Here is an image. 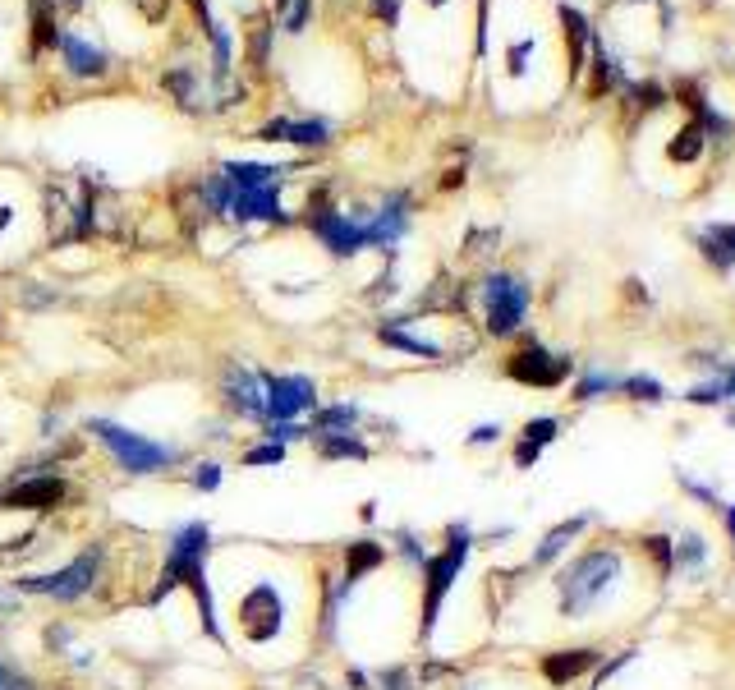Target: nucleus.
I'll use <instances>...</instances> for the list:
<instances>
[{
  "instance_id": "obj_1",
  "label": "nucleus",
  "mask_w": 735,
  "mask_h": 690,
  "mask_svg": "<svg viewBox=\"0 0 735 690\" xmlns=\"http://www.w3.org/2000/svg\"><path fill=\"white\" fill-rule=\"evenodd\" d=\"M616 580H621V552H612V547L583 552V557L556 580V589H561V612H565L570 621L588 616V612H593V607L616 589Z\"/></svg>"
},
{
  "instance_id": "obj_2",
  "label": "nucleus",
  "mask_w": 735,
  "mask_h": 690,
  "mask_svg": "<svg viewBox=\"0 0 735 690\" xmlns=\"http://www.w3.org/2000/svg\"><path fill=\"white\" fill-rule=\"evenodd\" d=\"M285 621H289V603L280 594L276 580H253L249 589H240L235 598V626L249 645L267 649L285 636Z\"/></svg>"
},
{
  "instance_id": "obj_3",
  "label": "nucleus",
  "mask_w": 735,
  "mask_h": 690,
  "mask_svg": "<svg viewBox=\"0 0 735 690\" xmlns=\"http://www.w3.org/2000/svg\"><path fill=\"white\" fill-rule=\"evenodd\" d=\"M88 433L115 456V465L124 474H157L166 465L180 460V447H166V442H152V438H142L115 419H88Z\"/></svg>"
},
{
  "instance_id": "obj_4",
  "label": "nucleus",
  "mask_w": 735,
  "mask_h": 690,
  "mask_svg": "<svg viewBox=\"0 0 735 690\" xmlns=\"http://www.w3.org/2000/svg\"><path fill=\"white\" fill-rule=\"evenodd\" d=\"M469 547H474L469 525H451V543L441 547L436 557H427V562H423V636H432V631H436V612H441V603H446V594H451L456 576L465 571V562H469Z\"/></svg>"
},
{
  "instance_id": "obj_5",
  "label": "nucleus",
  "mask_w": 735,
  "mask_h": 690,
  "mask_svg": "<svg viewBox=\"0 0 735 690\" xmlns=\"http://www.w3.org/2000/svg\"><path fill=\"white\" fill-rule=\"evenodd\" d=\"M97 576H102V557H97V552H79L69 567H60L51 576H19L15 589L19 594H46L55 603H74V598H83L97 585Z\"/></svg>"
},
{
  "instance_id": "obj_6",
  "label": "nucleus",
  "mask_w": 735,
  "mask_h": 690,
  "mask_svg": "<svg viewBox=\"0 0 735 690\" xmlns=\"http://www.w3.org/2000/svg\"><path fill=\"white\" fill-rule=\"evenodd\" d=\"M483 313H487V331L492 336H510L524 327V313H529V286L520 276H505V271H492L483 281Z\"/></svg>"
},
{
  "instance_id": "obj_7",
  "label": "nucleus",
  "mask_w": 735,
  "mask_h": 690,
  "mask_svg": "<svg viewBox=\"0 0 735 690\" xmlns=\"http://www.w3.org/2000/svg\"><path fill=\"white\" fill-rule=\"evenodd\" d=\"M262 391H267V424H294V414L318 409V387L304 373H262Z\"/></svg>"
},
{
  "instance_id": "obj_8",
  "label": "nucleus",
  "mask_w": 735,
  "mask_h": 690,
  "mask_svg": "<svg viewBox=\"0 0 735 690\" xmlns=\"http://www.w3.org/2000/svg\"><path fill=\"white\" fill-rule=\"evenodd\" d=\"M505 373H510L514 382H524V387H556V382L570 378V360L543 350V345H524L520 355H510Z\"/></svg>"
},
{
  "instance_id": "obj_9",
  "label": "nucleus",
  "mask_w": 735,
  "mask_h": 690,
  "mask_svg": "<svg viewBox=\"0 0 735 690\" xmlns=\"http://www.w3.org/2000/svg\"><path fill=\"white\" fill-rule=\"evenodd\" d=\"M313 235L336 253V258H354V253H363L368 249V231H363V222H354V217H345V212H336V207H318L313 212Z\"/></svg>"
},
{
  "instance_id": "obj_10",
  "label": "nucleus",
  "mask_w": 735,
  "mask_h": 690,
  "mask_svg": "<svg viewBox=\"0 0 735 690\" xmlns=\"http://www.w3.org/2000/svg\"><path fill=\"white\" fill-rule=\"evenodd\" d=\"M64 502V478L51 474H28L0 498V511H55Z\"/></svg>"
},
{
  "instance_id": "obj_11",
  "label": "nucleus",
  "mask_w": 735,
  "mask_h": 690,
  "mask_svg": "<svg viewBox=\"0 0 735 690\" xmlns=\"http://www.w3.org/2000/svg\"><path fill=\"white\" fill-rule=\"evenodd\" d=\"M220 387H226V400H230L235 414L267 424V391H262V373H253V369H244V364H230V369H226V382H220Z\"/></svg>"
},
{
  "instance_id": "obj_12",
  "label": "nucleus",
  "mask_w": 735,
  "mask_h": 690,
  "mask_svg": "<svg viewBox=\"0 0 735 690\" xmlns=\"http://www.w3.org/2000/svg\"><path fill=\"white\" fill-rule=\"evenodd\" d=\"M262 143H299V148H322L331 138L327 120H271L258 129Z\"/></svg>"
},
{
  "instance_id": "obj_13",
  "label": "nucleus",
  "mask_w": 735,
  "mask_h": 690,
  "mask_svg": "<svg viewBox=\"0 0 735 690\" xmlns=\"http://www.w3.org/2000/svg\"><path fill=\"white\" fill-rule=\"evenodd\" d=\"M55 51L64 55V69H69L74 79H97V74H106V51L93 46V42H83L79 33H60Z\"/></svg>"
},
{
  "instance_id": "obj_14",
  "label": "nucleus",
  "mask_w": 735,
  "mask_h": 690,
  "mask_svg": "<svg viewBox=\"0 0 735 690\" xmlns=\"http://www.w3.org/2000/svg\"><path fill=\"white\" fill-rule=\"evenodd\" d=\"M230 217H235V222H289V217L280 212L276 184H271V189H235Z\"/></svg>"
},
{
  "instance_id": "obj_15",
  "label": "nucleus",
  "mask_w": 735,
  "mask_h": 690,
  "mask_svg": "<svg viewBox=\"0 0 735 690\" xmlns=\"http://www.w3.org/2000/svg\"><path fill=\"white\" fill-rule=\"evenodd\" d=\"M598 663V654L593 649H565V654H547L543 658V676L552 681V685H565V681H574L579 672H588Z\"/></svg>"
},
{
  "instance_id": "obj_16",
  "label": "nucleus",
  "mask_w": 735,
  "mask_h": 690,
  "mask_svg": "<svg viewBox=\"0 0 735 690\" xmlns=\"http://www.w3.org/2000/svg\"><path fill=\"white\" fill-rule=\"evenodd\" d=\"M382 562H387V547H382V543H373V538L349 543V547H345V585H358L368 571H377Z\"/></svg>"
},
{
  "instance_id": "obj_17",
  "label": "nucleus",
  "mask_w": 735,
  "mask_h": 690,
  "mask_svg": "<svg viewBox=\"0 0 735 690\" xmlns=\"http://www.w3.org/2000/svg\"><path fill=\"white\" fill-rule=\"evenodd\" d=\"M588 520H593V516H570V520H561L543 543H538V552H534V567H547V562H556L561 557V552L570 547V538H579L583 529H588Z\"/></svg>"
},
{
  "instance_id": "obj_18",
  "label": "nucleus",
  "mask_w": 735,
  "mask_h": 690,
  "mask_svg": "<svg viewBox=\"0 0 735 690\" xmlns=\"http://www.w3.org/2000/svg\"><path fill=\"white\" fill-rule=\"evenodd\" d=\"M220 175H226L235 189H271L280 180V166H267V162H226V166H220Z\"/></svg>"
},
{
  "instance_id": "obj_19",
  "label": "nucleus",
  "mask_w": 735,
  "mask_h": 690,
  "mask_svg": "<svg viewBox=\"0 0 735 690\" xmlns=\"http://www.w3.org/2000/svg\"><path fill=\"white\" fill-rule=\"evenodd\" d=\"M363 419V409L358 405H322V409H313V429L309 433H318V438H331V433H354V424Z\"/></svg>"
},
{
  "instance_id": "obj_20",
  "label": "nucleus",
  "mask_w": 735,
  "mask_h": 690,
  "mask_svg": "<svg viewBox=\"0 0 735 690\" xmlns=\"http://www.w3.org/2000/svg\"><path fill=\"white\" fill-rule=\"evenodd\" d=\"M690 400H694V405H721V400H735V364H726L712 382H694V387H690Z\"/></svg>"
},
{
  "instance_id": "obj_21",
  "label": "nucleus",
  "mask_w": 735,
  "mask_h": 690,
  "mask_svg": "<svg viewBox=\"0 0 735 690\" xmlns=\"http://www.w3.org/2000/svg\"><path fill=\"white\" fill-rule=\"evenodd\" d=\"M318 456L322 460H368V447L354 433H331V438H318Z\"/></svg>"
},
{
  "instance_id": "obj_22",
  "label": "nucleus",
  "mask_w": 735,
  "mask_h": 690,
  "mask_svg": "<svg viewBox=\"0 0 735 690\" xmlns=\"http://www.w3.org/2000/svg\"><path fill=\"white\" fill-rule=\"evenodd\" d=\"M230 202H235V184L226 175H207L202 180V207H207L211 217H226Z\"/></svg>"
},
{
  "instance_id": "obj_23",
  "label": "nucleus",
  "mask_w": 735,
  "mask_h": 690,
  "mask_svg": "<svg viewBox=\"0 0 735 690\" xmlns=\"http://www.w3.org/2000/svg\"><path fill=\"white\" fill-rule=\"evenodd\" d=\"M377 336H382L387 345H396V350H409V355H423V360H436V355H441L432 340H423V336H414V331H405V327H377Z\"/></svg>"
},
{
  "instance_id": "obj_24",
  "label": "nucleus",
  "mask_w": 735,
  "mask_h": 690,
  "mask_svg": "<svg viewBox=\"0 0 735 690\" xmlns=\"http://www.w3.org/2000/svg\"><path fill=\"white\" fill-rule=\"evenodd\" d=\"M703 253H708L717 267H730V262H735V226H717L712 235H703Z\"/></svg>"
},
{
  "instance_id": "obj_25",
  "label": "nucleus",
  "mask_w": 735,
  "mask_h": 690,
  "mask_svg": "<svg viewBox=\"0 0 735 690\" xmlns=\"http://www.w3.org/2000/svg\"><path fill=\"white\" fill-rule=\"evenodd\" d=\"M561 19H565V28H570V74H579V64H583V37H588V24H583V15H574V10H561Z\"/></svg>"
},
{
  "instance_id": "obj_26",
  "label": "nucleus",
  "mask_w": 735,
  "mask_h": 690,
  "mask_svg": "<svg viewBox=\"0 0 735 690\" xmlns=\"http://www.w3.org/2000/svg\"><path fill=\"white\" fill-rule=\"evenodd\" d=\"M703 153V124H685L671 143V162H694Z\"/></svg>"
},
{
  "instance_id": "obj_27",
  "label": "nucleus",
  "mask_w": 735,
  "mask_h": 690,
  "mask_svg": "<svg viewBox=\"0 0 735 690\" xmlns=\"http://www.w3.org/2000/svg\"><path fill=\"white\" fill-rule=\"evenodd\" d=\"M561 438V419H547V414H543V419H529L524 424V433H520V442H529V447H547V442H556Z\"/></svg>"
},
{
  "instance_id": "obj_28",
  "label": "nucleus",
  "mask_w": 735,
  "mask_h": 690,
  "mask_svg": "<svg viewBox=\"0 0 735 690\" xmlns=\"http://www.w3.org/2000/svg\"><path fill=\"white\" fill-rule=\"evenodd\" d=\"M616 387H621L625 396H634V400H667V387H662L657 378H643V373H639V378H621Z\"/></svg>"
},
{
  "instance_id": "obj_29",
  "label": "nucleus",
  "mask_w": 735,
  "mask_h": 690,
  "mask_svg": "<svg viewBox=\"0 0 735 690\" xmlns=\"http://www.w3.org/2000/svg\"><path fill=\"white\" fill-rule=\"evenodd\" d=\"M616 382L621 378H612V373H583L574 387V400H598L603 391H616Z\"/></svg>"
},
{
  "instance_id": "obj_30",
  "label": "nucleus",
  "mask_w": 735,
  "mask_h": 690,
  "mask_svg": "<svg viewBox=\"0 0 735 690\" xmlns=\"http://www.w3.org/2000/svg\"><path fill=\"white\" fill-rule=\"evenodd\" d=\"M207 37H211V46H216V79H226L230 74V37H226V28H220V24H211L207 28Z\"/></svg>"
},
{
  "instance_id": "obj_31",
  "label": "nucleus",
  "mask_w": 735,
  "mask_h": 690,
  "mask_svg": "<svg viewBox=\"0 0 735 690\" xmlns=\"http://www.w3.org/2000/svg\"><path fill=\"white\" fill-rule=\"evenodd\" d=\"M285 33H304L309 28V15H313V0H285Z\"/></svg>"
},
{
  "instance_id": "obj_32",
  "label": "nucleus",
  "mask_w": 735,
  "mask_h": 690,
  "mask_svg": "<svg viewBox=\"0 0 735 690\" xmlns=\"http://www.w3.org/2000/svg\"><path fill=\"white\" fill-rule=\"evenodd\" d=\"M703 562H708L703 538H699V534H685V538H681V567H685V571H699Z\"/></svg>"
},
{
  "instance_id": "obj_33",
  "label": "nucleus",
  "mask_w": 735,
  "mask_h": 690,
  "mask_svg": "<svg viewBox=\"0 0 735 690\" xmlns=\"http://www.w3.org/2000/svg\"><path fill=\"white\" fill-rule=\"evenodd\" d=\"M193 488L198 493H216L220 488V465L216 460H198L193 465Z\"/></svg>"
},
{
  "instance_id": "obj_34",
  "label": "nucleus",
  "mask_w": 735,
  "mask_h": 690,
  "mask_svg": "<svg viewBox=\"0 0 735 690\" xmlns=\"http://www.w3.org/2000/svg\"><path fill=\"white\" fill-rule=\"evenodd\" d=\"M166 88H171L184 106H193V69H171V74H166Z\"/></svg>"
},
{
  "instance_id": "obj_35",
  "label": "nucleus",
  "mask_w": 735,
  "mask_h": 690,
  "mask_svg": "<svg viewBox=\"0 0 735 690\" xmlns=\"http://www.w3.org/2000/svg\"><path fill=\"white\" fill-rule=\"evenodd\" d=\"M285 460V447L280 442H262V447H249L244 451V465H280Z\"/></svg>"
},
{
  "instance_id": "obj_36",
  "label": "nucleus",
  "mask_w": 735,
  "mask_h": 690,
  "mask_svg": "<svg viewBox=\"0 0 735 690\" xmlns=\"http://www.w3.org/2000/svg\"><path fill=\"white\" fill-rule=\"evenodd\" d=\"M676 478H681V488L690 493V498H699V502H708V507H717V493L708 488V483H699L690 469H676Z\"/></svg>"
},
{
  "instance_id": "obj_37",
  "label": "nucleus",
  "mask_w": 735,
  "mask_h": 690,
  "mask_svg": "<svg viewBox=\"0 0 735 690\" xmlns=\"http://www.w3.org/2000/svg\"><path fill=\"white\" fill-rule=\"evenodd\" d=\"M377 690H414V681H409L405 667H382L377 672Z\"/></svg>"
},
{
  "instance_id": "obj_38",
  "label": "nucleus",
  "mask_w": 735,
  "mask_h": 690,
  "mask_svg": "<svg viewBox=\"0 0 735 690\" xmlns=\"http://www.w3.org/2000/svg\"><path fill=\"white\" fill-rule=\"evenodd\" d=\"M538 456H543L538 447H529V442H514V465H520V469H529Z\"/></svg>"
},
{
  "instance_id": "obj_39",
  "label": "nucleus",
  "mask_w": 735,
  "mask_h": 690,
  "mask_svg": "<svg viewBox=\"0 0 735 690\" xmlns=\"http://www.w3.org/2000/svg\"><path fill=\"white\" fill-rule=\"evenodd\" d=\"M496 438H501V429H496V424H483V429L469 433V447H487V442H496Z\"/></svg>"
},
{
  "instance_id": "obj_40",
  "label": "nucleus",
  "mask_w": 735,
  "mask_h": 690,
  "mask_svg": "<svg viewBox=\"0 0 735 690\" xmlns=\"http://www.w3.org/2000/svg\"><path fill=\"white\" fill-rule=\"evenodd\" d=\"M681 97H685V106H690V111H699V115H703V93H699L694 84H681Z\"/></svg>"
},
{
  "instance_id": "obj_41",
  "label": "nucleus",
  "mask_w": 735,
  "mask_h": 690,
  "mask_svg": "<svg viewBox=\"0 0 735 690\" xmlns=\"http://www.w3.org/2000/svg\"><path fill=\"white\" fill-rule=\"evenodd\" d=\"M534 51V42H520V46H514L510 51V69H514V74H520V69H524V55Z\"/></svg>"
},
{
  "instance_id": "obj_42",
  "label": "nucleus",
  "mask_w": 735,
  "mask_h": 690,
  "mask_svg": "<svg viewBox=\"0 0 735 690\" xmlns=\"http://www.w3.org/2000/svg\"><path fill=\"white\" fill-rule=\"evenodd\" d=\"M373 5H377V15H382V19H391V24H396V10H400V0H373Z\"/></svg>"
},
{
  "instance_id": "obj_43",
  "label": "nucleus",
  "mask_w": 735,
  "mask_h": 690,
  "mask_svg": "<svg viewBox=\"0 0 735 690\" xmlns=\"http://www.w3.org/2000/svg\"><path fill=\"white\" fill-rule=\"evenodd\" d=\"M19 607V594H10L5 585H0V612H15Z\"/></svg>"
},
{
  "instance_id": "obj_44",
  "label": "nucleus",
  "mask_w": 735,
  "mask_h": 690,
  "mask_svg": "<svg viewBox=\"0 0 735 690\" xmlns=\"http://www.w3.org/2000/svg\"><path fill=\"white\" fill-rule=\"evenodd\" d=\"M721 516H726V534H730V543H735V502L721 507Z\"/></svg>"
},
{
  "instance_id": "obj_45",
  "label": "nucleus",
  "mask_w": 735,
  "mask_h": 690,
  "mask_svg": "<svg viewBox=\"0 0 735 690\" xmlns=\"http://www.w3.org/2000/svg\"><path fill=\"white\" fill-rule=\"evenodd\" d=\"M55 5H60V10H79V5H83V0H55Z\"/></svg>"
}]
</instances>
